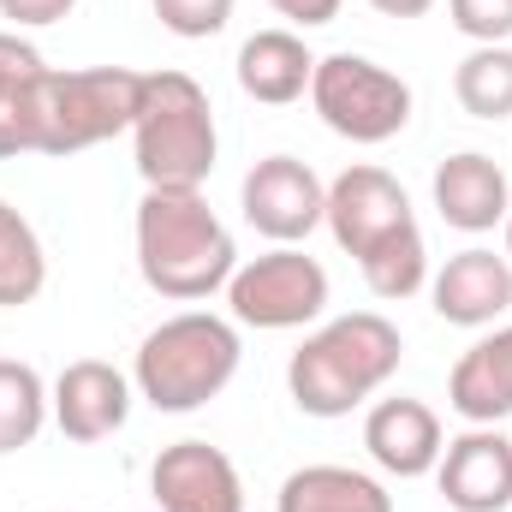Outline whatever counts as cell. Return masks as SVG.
Here are the masks:
<instances>
[{"label":"cell","instance_id":"cell-1","mask_svg":"<svg viewBox=\"0 0 512 512\" xmlns=\"http://www.w3.org/2000/svg\"><path fill=\"white\" fill-rule=\"evenodd\" d=\"M137 268H143L149 292L197 304L233 280L239 245L215 221L203 191H143V203H137Z\"/></svg>","mask_w":512,"mask_h":512},{"label":"cell","instance_id":"cell-2","mask_svg":"<svg viewBox=\"0 0 512 512\" xmlns=\"http://www.w3.org/2000/svg\"><path fill=\"white\" fill-rule=\"evenodd\" d=\"M399 358H405V340L382 310H352L292 352L286 387H292L304 417H346L376 387H387Z\"/></svg>","mask_w":512,"mask_h":512},{"label":"cell","instance_id":"cell-3","mask_svg":"<svg viewBox=\"0 0 512 512\" xmlns=\"http://www.w3.org/2000/svg\"><path fill=\"white\" fill-rule=\"evenodd\" d=\"M131 149H137V173L149 191H203L221 155L209 90L191 72H143Z\"/></svg>","mask_w":512,"mask_h":512},{"label":"cell","instance_id":"cell-4","mask_svg":"<svg viewBox=\"0 0 512 512\" xmlns=\"http://www.w3.org/2000/svg\"><path fill=\"white\" fill-rule=\"evenodd\" d=\"M239 376V328L209 310L167 316L137 346V393L155 411H197Z\"/></svg>","mask_w":512,"mask_h":512},{"label":"cell","instance_id":"cell-5","mask_svg":"<svg viewBox=\"0 0 512 512\" xmlns=\"http://www.w3.org/2000/svg\"><path fill=\"white\" fill-rule=\"evenodd\" d=\"M137 102H143V72H126V66L48 72L42 120H36V155H78V149L120 137L137 120Z\"/></svg>","mask_w":512,"mask_h":512},{"label":"cell","instance_id":"cell-6","mask_svg":"<svg viewBox=\"0 0 512 512\" xmlns=\"http://www.w3.org/2000/svg\"><path fill=\"white\" fill-rule=\"evenodd\" d=\"M310 102H316L322 126L352 137V143H387L411 120L405 78H393L387 66L364 60V54H328V60H316Z\"/></svg>","mask_w":512,"mask_h":512},{"label":"cell","instance_id":"cell-7","mask_svg":"<svg viewBox=\"0 0 512 512\" xmlns=\"http://www.w3.org/2000/svg\"><path fill=\"white\" fill-rule=\"evenodd\" d=\"M227 304H233V316L245 328H268V334L274 328H304V322H316L328 310V268L316 256L280 245V251L233 268Z\"/></svg>","mask_w":512,"mask_h":512},{"label":"cell","instance_id":"cell-8","mask_svg":"<svg viewBox=\"0 0 512 512\" xmlns=\"http://www.w3.org/2000/svg\"><path fill=\"white\" fill-rule=\"evenodd\" d=\"M322 221L334 227L340 251H352L358 262L370 251H382L387 239H399V233L417 227L405 185H399L387 167H370V161L346 167V173L328 185V215H322Z\"/></svg>","mask_w":512,"mask_h":512},{"label":"cell","instance_id":"cell-9","mask_svg":"<svg viewBox=\"0 0 512 512\" xmlns=\"http://www.w3.org/2000/svg\"><path fill=\"white\" fill-rule=\"evenodd\" d=\"M328 215V185L298 161V155H268L245 173V221L274 245H298L322 227Z\"/></svg>","mask_w":512,"mask_h":512},{"label":"cell","instance_id":"cell-10","mask_svg":"<svg viewBox=\"0 0 512 512\" xmlns=\"http://www.w3.org/2000/svg\"><path fill=\"white\" fill-rule=\"evenodd\" d=\"M435 483L453 512H507L512 507V441L495 423H471L441 447Z\"/></svg>","mask_w":512,"mask_h":512},{"label":"cell","instance_id":"cell-11","mask_svg":"<svg viewBox=\"0 0 512 512\" xmlns=\"http://www.w3.org/2000/svg\"><path fill=\"white\" fill-rule=\"evenodd\" d=\"M149 489L161 512H245L239 465L209 441H173L149 465Z\"/></svg>","mask_w":512,"mask_h":512},{"label":"cell","instance_id":"cell-12","mask_svg":"<svg viewBox=\"0 0 512 512\" xmlns=\"http://www.w3.org/2000/svg\"><path fill=\"white\" fill-rule=\"evenodd\" d=\"M126 411H131V382L114 364L78 358V364L60 370V382H54V423H60L66 441H84V447L108 441L126 423Z\"/></svg>","mask_w":512,"mask_h":512},{"label":"cell","instance_id":"cell-13","mask_svg":"<svg viewBox=\"0 0 512 512\" xmlns=\"http://www.w3.org/2000/svg\"><path fill=\"white\" fill-rule=\"evenodd\" d=\"M512 310V262L483 245L447 256V268L435 274V316L453 328H489L495 316Z\"/></svg>","mask_w":512,"mask_h":512},{"label":"cell","instance_id":"cell-14","mask_svg":"<svg viewBox=\"0 0 512 512\" xmlns=\"http://www.w3.org/2000/svg\"><path fill=\"white\" fill-rule=\"evenodd\" d=\"M435 209L459 233H489V227H501L512 215L507 173L483 149H459V155H447L435 167Z\"/></svg>","mask_w":512,"mask_h":512},{"label":"cell","instance_id":"cell-15","mask_svg":"<svg viewBox=\"0 0 512 512\" xmlns=\"http://www.w3.org/2000/svg\"><path fill=\"white\" fill-rule=\"evenodd\" d=\"M364 447L387 477H429L441 465V417L423 399H382L364 417Z\"/></svg>","mask_w":512,"mask_h":512},{"label":"cell","instance_id":"cell-16","mask_svg":"<svg viewBox=\"0 0 512 512\" xmlns=\"http://www.w3.org/2000/svg\"><path fill=\"white\" fill-rule=\"evenodd\" d=\"M42 84H48L42 54H36L18 30H0V161H12V155H30V149H36Z\"/></svg>","mask_w":512,"mask_h":512},{"label":"cell","instance_id":"cell-17","mask_svg":"<svg viewBox=\"0 0 512 512\" xmlns=\"http://www.w3.org/2000/svg\"><path fill=\"white\" fill-rule=\"evenodd\" d=\"M447 405L465 423H501V417H512V328H495L489 340H477L453 364Z\"/></svg>","mask_w":512,"mask_h":512},{"label":"cell","instance_id":"cell-18","mask_svg":"<svg viewBox=\"0 0 512 512\" xmlns=\"http://www.w3.org/2000/svg\"><path fill=\"white\" fill-rule=\"evenodd\" d=\"M310 72H316V60L292 30H256L239 48V90L251 102H268V108L298 102L310 90Z\"/></svg>","mask_w":512,"mask_h":512},{"label":"cell","instance_id":"cell-19","mask_svg":"<svg viewBox=\"0 0 512 512\" xmlns=\"http://www.w3.org/2000/svg\"><path fill=\"white\" fill-rule=\"evenodd\" d=\"M280 512H393V495H387L376 477L352 471V465H304L280 483L274 495Z\"/></svg>","mask_w":512,"mask_h":512},{"label":"cell","instance_id":"cell-20","mask_svg":"<svg viewBox=\"0 0 512 512\" xmlns=\"http://www.w3.org/2000/svg\"><path fill=\"white\" fill-rule=\"evenodd\" d=\"M48 286V256L36 227L0 203V310H18V304H36V292Z\"/></svg>","mask_w":512,"mask_h":512},{"label":"cell","instance_id":"cell-21","mask_svg":"<svg viewBox=\"0 0 512 512\" xmlns=\"http://www.w3.org/2000/svg\"><path fill=\"white\" fill-rule=\"evenodd\" d=\"M453 96L471 120H507L512 114V48H471L453 72Z\"/></svg>","mask_w":512,"mask_h":512},{"label":"cell","instance_id":"cell-22","mask_svg":"<svg viewBox=\"0 0 512 512\" xmlns=\"http://www.w3.org/2000/svg\"><path fill=\"white\" fill-rule=\"evenodd\" d=\"M48 423V387L30 364L0 358V453H18Z\"/></svg>","mask_w":512,"mask_h":512},{"label":"cell","instance_id":"cell-23","mask_svg":"<svg viewBox=\"0 0 512 512\" xmlns=\"http://www.w3.org/2000/svg\"><path fill=\"white\" fill-rule=\"evenodd\" d=\"M358 268H364V286H370L376 298H387V304H399V298L423 292V280H429V251H423V233L411 227V233L387 239L382 251H370Z\"/></svg>","mask_w":512,"mask_h":512},{"label":"cell","instance_id":"cell-24","mask_svg":"<svg viewBox=\"0 0 512 512\" xmlns=\"http://www.w3.org/2000/svg\"><path fill=\"white\" fill-rule=\"evenodd\" d=\"M149 6H155L161 30H173V36H185V42H209V36H221L227 18H233V0H149Z\"/></svg>","mask_w":512,"mask_h":512},{"label":"cell","instance_id":"cell-25","mask_svg":"<svg viewBox=\"0 0 512 512\" xmlns=\"http://www.w3.org/2000/svg\"><path fill=\"white\" fill-rule=\"evenodd\" d=\"M453 30L471 36L477 48H501L512 36V0H447Z\"/></svg>","mask_w":512,"mask_h":512},{"label":"cell","instance_id":"cell-26","mask_svg":"<svg viewBox=\"0 0 512 512\" xmlns=\"http://www.w3.org/2000/svg\"><path fill=\"white\" fill-rule=\"evenodd\" d=\"M72 6H78V0H0V18H12L18 30H24V24L42 30V24H60Z\"/></svg>","mask_w":512,"mask_h":512},{"label":"cell","instance_id":"cell-27","mask_svg":"<svg viewBox=\"0 0 512 512\" xmlns=\"http://www.w3.org/2000/svg\"><path fill=\"white\" fill-rule=\"evenodd\" d=\"M280 18H292V24H304V30H316V24H334L340 18V0H268Z\"/></svg>","mask_w":512,"mask_h":512},{"label":"cell","instance_id":"cell-28","mask_svg":"<svg viewBox=\"0 0 512 512\" xmlns=\"http://www.w3.org/2000/svg\"><path fill=\"white\" fill-rule=\"evenodd\" d=\"M370 6H376V12H387V18H423L435 0H370Z\"/></svg>","mask_w":512,"mask_h":512},{"label":"cell","instance_id":"cell-29","mask_svg":"<svg viewBox=\"0 0 512 512\" xmlns=\"http://www.w3.org/2000/svg\"><path fill=\"white\" fill-rule=\"evenodd\" d=\"M507 262H512V215H507Z\"/></svg>","mask_w":512,"mask_h":512}]
</instances>
